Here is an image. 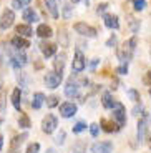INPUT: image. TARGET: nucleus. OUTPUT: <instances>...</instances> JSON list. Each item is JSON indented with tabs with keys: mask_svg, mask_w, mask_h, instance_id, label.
<instances>
[{
	"mask_svg": "<svg viewBox=\"0 0 151 153\" xmlns=\"http://www.w3.org/2000/svg\"><path fill=\"white\" fill-rule=\"evenodd\" d=\"M136 43H138V38H136V35H133L130 40H126V42L123 43V47H120V48L116 50L118 60H120L121 63H128L133 58L135 50H136Z\"/></svg>",
	"mask_w": 151,
	"mask_h": 153,
	"instance_id": "f257e3e1",
	"label": "nucleus"
},
{
	"mask_svg": "<svg viewBox=\"0 0 151 153\" xmlns=\"http://www.w3.org/2000/svg\"><path fill=\"white\" fill-rule=\"evenodd\" d=\"M150 123H151V113L150 111H143V115H141L140 120H138V128H136V140H138V143L144 142Z\"/></svg>",
	"mask_w": 151,
	"mask_h": 153,
	"instance_id": "f03ea898",
	"label": "nucleus"
},
{
	"mask_svg": "<svg viewBox=\"0 0 151 153\" xmlns=\"http://www.w3.org/2000/svg\"><path fill=\"white\" fill-rule=\"evenodd\" d=\"M8 57H10V63L13 68L20 70L22 67H25L28 63V57L23 53L22 50H17V48H12L8 50Z\"/></svg>",
	"mask_w": 151,
	"mask_h": 153,
	"instance_id": "7ed1b4c3",
	"label": "nucleus"
},
{
	"mask_svg": "<svg viewBox=\"0 0 151 153\" xmlns=\"http://www.w3.org/2000/svg\"><path fill=\"white\" fill-rule=\"evenodd\" d=\"M73 30H75L78 35H81V37H88V38H95L96 35H98L96 28L91 27V25H88L87 22H76L75 25H73Z\"/></svg>",
	"mask_w": 151,
	"mask_h": 153,
	"instance_id": "20e7f679",
	"label": "nucleus"
},
{
	"mask_svg": "<svg viewBox=\"0 0 151 153\" xmlns=\"http://www.w3.org/2000/svg\"><path fill=\"white\" fill-rule=\"evenodd\" d=\"M111 110H113V118H115V122H116V126L118 128H123V126L126 125V108H125V105L116 102Z\"/></svg>",
	"mask_w": 151,
	"mask_h": 153,
	"instance_id": "39448f33",
	"label": "nucleus"
},
{
	"mask_svg": "<svg viewBox=\"0 0 151 153\" xmlns=\"http://www.w3.org/2000/svg\"><path fill=\"white\" fill-rule=\"evenodd\" d=\"M61 80H63V73H57V72H47L45 76H43V83H45L47 88H55L60 87Z\"/></svg>",
	"mask_w": 151,
	"mask_h": 153,
	"instance_id": "423d86ee",
	"label": "nucleus"
},
{
	"mask_svg": "<svg viewBox=\"0 0 151 153\" xmlns=\"http://www.w3.org/2000/svg\"><path fill=\"white\" fill-rule=\"evenodd\" d=\"M57 126H58V118L55 117V115L47 113L45 117H43V120H42V131L43 133L52 135L53 131L57 130Z\"/></svg>",
	"mask_w": 151,
	"mask_h": 153,
	"instance_id": "0eeeda50",
	"label": "nucleus"
},
{
	"mask_svg": "<svg viewBox=\"0 0 151 153\" xmlns=\"http://www.w3.org/2000/svg\"><path fill=\"white\" fill-rule=\"evenodd\" d=\"M80 83L75 80V78H68V82H67V85H65V88H63V92H65V97L67 98H78L80 97Z\"/></svg>",
	"mask_w": 151,
	"mask_h": 153,
	"instance_id": "6e6552de",
	"label": "nucleus"
},
{
	"mask_svg": "<svg viewBox=\"0 0 151 153\" xmlns=\"http://www.w3.org/2000/svg\"><path fill=\"white\" fill-rule=\"evenodd\" d=\"M87 68V60H85V55L81 50L76 48L75 50V57H73V63H72V70L75 73H81Z\"/></svg>",
	"mask_w": 151,
	"mask_h": 153,
	"instance_id": "1a4fd4ad",
	"label": "nucleus"
},
{
	"mask_svg": "<svg viewBox=\"0 0 151 153\" xmlns=\"http://www.w3.org/2000/svg\"><path fill=\"white\" fill-rule=\"evenodd\" d=\"M13 22H15V13H13V10L12 8H5L4 13L0 15V28L2 30H8L13 25Z\"/></svg>",
	"mask_w": 151,
	"mask_h": 153,
	"instance_id": "9d476101",
	"label": "nucleus"
},
{
	"mask_svg": "<svg viewBox=\"0 0 151 153\" xmlns=\"http://www.w3.org/2000/svg\"><path fill=\"white\" fill-rule=\"evenodd\" d=\"M58 107H60V115L63 118H72V117L76 115V111H78V107L73 102H63Z\"/></svg>",
	"mask_w": 151,
	"mask_h": 153,
	"instance_id": "9b49d317",
	"label": "nucleus"
},
{
	"mask_svg": "<svg viewBox=\"0 0 151 153\" xmlns=\"http://www.w3.org/2000/svg\"><path fill=\"white\" fill-rule=\"evenodd\" d=\"M91 153H113L111 142H96L91 145Z\"/></svg>",
	"mask_w": 151,
	"mask_h": 153,
	"instance_id": "f8f14e48",
	"label": "nucleus"
},
{
	"mask_svg": "<svg viewBox=\"0 0 151 153\" xmlns=\"http://www.w3.org/2000/svg\"><path fill=\"white\" fill-rule=\"evenodd\" d=\"M27 138H28V133H22V135H17V137H13V140H12L10 143V153H19L20 152V146L23 145V142H25Z\"/></svg>",
	"mask_w": 151,
	"mask_h": 153,
	"instance_id": "ddd939ff",
	"label": "nucleus"
},
{
	"mask_svg": "<svg viewBox=\"0 0 151 153\" xmlns=\"http://www.w3.org/2000/svg\"><path fill=\"white\" fill-rule=\"evenodd\" d=\"M65 63H67V53H65V52L55 53V62H53V67H55V70H53V72H57V73H63Z\"/></svg>",
	"mask_w": 151,
	"mask_h": 153,
	"instance_id": "4468645a",
	"label": "nucleus"
},
{
	"mask_svg": "<svg viewBox=\"0 0 151 153\" xmlns=\"http://www.w3.org/2000/svg\"><path fill=\"white\" fill-rule=\"evenodd\" d=\"M103 22H105V27L110 30H118L120 28V20L116 15H111V13H105L103 15Z\"/></svg>",
	"mask_w": 151,
	"mask_h": 153,
	"instance_id": "2eb2a0df",
	"label": "nucleus"
},
{
	"mask_svg": "<svg viewBox=\"0 0 151 153\" xmlns=\"http://www.w3.org/2000/svg\"><path fill=\"white\" fill-rule=\"evenodd\" d=\"M12 105L17 111H22V90H20V87L13 88V92H12Z\"/></svg>",
	"mask_w": 151,
	"mask_h": 153,
	"instance_id": "dca6fc26",
	"label": "nucleus"
},
{
	"mask_svg": "<svg viewBox=\"0 0 151 153\" xmlns=\"http://www.w3.org/2000/svg\"><path fill=\"white\" fill-rule=\"evenodd\" d=\"M10 43H12V47L17 48V50H25V48L30 47V42H28L27 38H23V37H19V35H15V37L12 38Z\"/></svg>",
	"mask_w": 151,
	"mask_h": 153,
	"instance_id": "f3484780",
	"label": "nucleus"
},
{
	"mask_svg": "<svg viewBox=\"0 0 151 153\" xmlns=\"http://www.w3.org/2000/svg\"><path fill=\"white\" fill-rule=\"evenodd\" d=\"M40 50H42V53L45 58H50L53 55L57 53V45L55 43H48V42H43L40 43Z\"/></svg>",
	"mask_w": 151,
	"mask_h": 153,
	"instance_id": "a211bd4d",
	"label": "nucleus"
},
{
	"mask_svg": "<svg viewBox=\"0 0 151 153\" xmlns=\"http://www.w3.org/2000/svg\"><path fill=\"white\" fill-rule=\"evenodd\" d=\"M23 20H25L28 25L30 23H35V22H38V13L35 12V8H32V7H27V8H23Z\"/></svg>",
	"mask_w": 151,
	"mask_h": 153,
	"instance_id": "6ab92c4d",
	"label": "nucleus"
},
{
	"mask_svg": "<svg viewBox=\"0 0 151 153\" xmlns=\"http://www.w3.org/2000/svg\"><path fill=\"white\" fill-rule=\"evenodd\" d=\"M35 33L38 35L40 38H50L53 35V30L50 25H47V23H40L37 27V30H35Z\"/></svg>",
	"mask_w": 151,
	"mask_h": 153,
	"instance_id": "aec40b11",
	"label": "nucleus"
},
{
	"mask_svg": "<svg viewBox=\"0 0 151 153\" xmlns=\"http://www.w3.org/2000/svg\"><path fill=\"white\" fill-rule=\"evenodd\" d=\"M45 8L48 10V13L53 19H58L60 17V12H58V2L57 0H45Z\"/></svg>",
	"mask_w": 151,
	"mask_h": 153,
	"instance_id": "412c9836",
	"label": "nucleus"
},
{
	"mask_svg": "<svg viewBox=\"0 0 151 153\" xmlns=\"http://www.w3.org/2000/svg\"><path fill=\"white\" fill-rule=\"evenodd\" d=\"M15 32H17V35H19V37H23V38H28V37H32V35H33V30H32V27L28 25V23L17 25Z\"/></svg>",
	"mask_w": 151,
	"mask_h": 153,
	"instance_id": "4be33fe9",
	"label": "nucleus"
},
{
	"mask_svg": "<svg viewBox=\"0 0 151 153\" xmlns=\"http://www.w3.org/2000/svg\"><path fill=\"white\" fill-rule=\"evenodd\" d=\"M45 98H47V97L43 95L42 92H35L33 93V98H32V107H33V110H40L42 105L45 103Z\"/></svg>",
	"mask_w": 151,
	"mask_h": 153,
	"instance_id": "5701e85b",
	"label": "nucleus"
},
{
	"mask_svg": "<svg viewBox=\"0 0 151 153\" xmlns=\"http://www.w3.org/2000/svg\"><path fill=\"white\" fill-rule=\"evenodd\" d=\"M115 103H116V102L113 100V95L110 92H103V95H101V105L103 107H105L106 110H111V108L115 107Z\"/></svg>",
	"mask_w": 151,
	"mask_h": 153,
	"instance_id": "b1692460",
	"label": "nucleus"
},
{
	"mask_svg": "<svg viewBox=\"0 0 151 153\" xmlns=\"http://www.w3.org/2000/svg\"><path fill=\"white\" fill-rule=\"evenodd\" d=\"M87 148H88V145L85 140H76L72 146V152L73 153H87Z\"/></svg>",
	"mask_w": 151,
	"mask_h": 153,
	"instance_id": "393cba45",
	"label": "nucleus"
},
{
	"mask_svg": "<svg viewBox=\"0 0 151 153\" xmlns=\"http://www.w3.org/2000/svg\"><path fill=\"white\" fill-rule=\"evenodd\" d=\"M100 126H103V130L108 131V133H113V131H118V130H120V128H118L115 123H111L110 120H106V118H101V122H100Z\"/></svg>",
	"mask_w": 151,
	"mask_h": 153,
	"instance_id": "a878e982",
	"label": "nucleus"
},
{
	"mask_svg": "<svg viewBox=\"0 0 151 153\" xmlns=\"http://www.w3.org/2000/svg\"><path fill=\"white\" fill-rule=\"evenodd\" d=\"M19 125H20V128H23V130H28L32 126V123H30V118L27 117L23 111H20V118H19Z\"/></svg>",
	"mask_w": 151,
	"mask_h": 153,
	"instance_id": "bb28decb",
	"label": "nucleus"
},
{
	"mask_svg": "<svg viewBox=\"0 0 151 153\" xmlns=\"http://www.w3.org/2000/svg\"><path fill=\"white\" fill-rule=\"evenodd\" d=\"M58 42H60L61 47H68L70 45V40H68V33L65 28H60L58 30Z\"/></svg>",
	"mask_w": 151,
	"mask_h": 153,
	"instance_id": "cd10ccee",
	"label": "nucleus"
},
{
	"mask_svg": "<svg viewBox=\"0 0 151 153\" xmlns=\"http://www.w3.org/2000/svg\"><path fill=\"white\" fill-rule=\"evenodd\" d=\"M126 95H128V98L133 100L135 103H140L141 95H140V92H138V90H135V88H128V90H126Z\"/></svg>",
	"mask_w": 151,
	"mask_h": 153,
	"instance_id": "c85d7f7f",
	"label": "nucleus"
},
{
	"mask_svg": "<svg viewBox=\"0 0 151 153\" xmlns=\"http://www.w3.org/2000/svg\"><path fill=\"white\" fill-rule=\"evenodd\" d=\"M45 103H47V107H48V108H55V107L60 105V98H58L57 95H50V97H47V98H45Z\"/></svg>",
	"mask_w": 151,
	"mask_h": 153,
	"instance_id": "c756f323",
	"label": "nucleus"
},
{
	"mask_svg": "<svg viewBox=\"0 0 151 153\" xmlns=\"http://www.w3.org/2000/svg\"><path fill=\"white\" fill-rule=\"evenodd\" d=\"M32 4V0H12V7L15 10H20V8H27Z\"/></svg>",
	"mask_w": 151,
	"mask_h": 153,
	"instance_id": "7c9ffc66",
	"label": "nucleus"
},
{
	"mask_svg": "<svg viewBox=\"0 0 151 153\" xmlns=\"http://www.w3.org/2000/svg\"><path fill=\"white\" fill-rule=\"evenodd\" d=\"M72 15H73V7H72V4H65V5H63V19H65V20H70V19H72Z\"/></svg>",
	"mask_w": 151,
	"mask_h": 153,
	"instance_id": "2f4dec72",
	"label": "nucleus"
},
{
	"mask_svg": "<svg viewBox=\"0 0 151 153\" xmlns=\"http://www.w3.org/2000/svg\"><path fill=\"white\" fill-rule=\"evenodd\" d=\"M133 8L136 12H143L146 8V0H133Z\"/></svg>",
	"mask_w": 151,
	"mask_h": 153,
	"instance_id": "473e14b6",
	"label": "nucleus"
},
{
	"mask_svg": "<svg viewBox=\"0 0 151 153\" xmlns=\"http://www.w3.org/2000/svg\"><path fill=\"white\" fill-rule=\"evenodd\" d=\"M88 126H87V123L85 122H78V123H75V125H73V133H81V131H85L87 130Z\"/></svg>",
	"mask_w": 151,
	"mask_h": 153,
	"instance_id": "72a5a7b5",
	"label": "nucleus"
},
{
	"mask_svg": "<svg viewBox=\"0 0 151 153\" xmlns=\"http://www.w3.org/2000/svg\"><path fill=\"white\" fill-rule=\"evenodd\" d=\"M130 30L133 32V33H136V32L140 30V20L133 19V17H130Z\"/></svg>",
	"mask_w": 151,
	"mask_h": 153,
	"instance_id": "f704fd0d",
	"label": "nucleus"
},
{
	"mask_svg": "<svg viewBox=\"0 0 151 153\" xmlns=\"http://www.w3.org/2000/svg\"><path fill=\"white\" fill-rule=\"evenodd\" d=\"M40 152V143H30V145L27 146V152L25 153H38Z\"/></svg>",
	"mask_w": 151,
	"mask_h": 153,
	"instance_id": "c9c22d12",
	"label": "nucleus"
},
{
	"mask_svg": "<svg viewBox=\"0 0 151 153\" xmlns=\"http://www.w3.org/2000/svg\"><path fill=\"white\" fill-rule=\"evenodd\" d=\"M88 128H90V135H91L93 138L98 137V133H100V125H98V123H91Z\"/></svg>",
	"mask_w": 151,
	"mask_h": 153,
	"instance_id": "e433bc0d",
	"label": "nucleus"
},
{
	"mask_svg": "<svg viewBox=\"0 0 151 153\" xmlns=\"http://www.w3.org/2000/svg\"><path fill=\"white\" fill-rule=\"evenodd\" d=\"M131 113L135 115V117H141V115H143V105H141V102H140V103H136L135 107H133Z\"/></svg>",
	"mask_w": 151,
	"mask_h": 153,
	"instance_id": "4c0bfd02",
	"label": "nucleus"
},
{
	"mask_svg": "<svg viewBox=\"0 0 151 153\" xmlns=\"http://www.w3.org/2000/svg\"><path fill=\"white\" fill-rule=\"evenodd\" d=\"M116 43H118V37H116V35H111V37L106 40L105 45L108 47V48H113V47H116Z\"/></svg>",
	"mask_w": 151,
	"mask_h": 153,
	"instance_id": "58836bf2",
	"label": "nucleus"
},
{
	"mask_svg": "<svg viewBox=\"0 0 151 153\" xmlns=\"http://www.w3.org/2000/svg\"><path fill=\"white\" fill-rule=\"evenodd\" d=\"M116 73L118 75H128V63H121L116 67Z\"/></svg>",
	"mask_w": 151,
	"mask_h": 153,
	"instance_id": "ea45409f",
	"label": "nucleus"
},
{
	"mask_svg": "<svg viewBox=\"0 0 151 153\" xmlns=\"http://www.w3.org/2000/svg\"><path fill=\"white\" fill-rule=\"evenodd\" d=\"M65 137H67V133H65V131L61 130L60 133H58L57 137H55V143H57V145H63V143H65Z\"/></svg>",
	"mask_w": 151,
	"mask_h": 153,
	"instance_id": "a19ab883",
	"label": "nucleus"
},
{
	"mask_svg": "<svg viewBox=\"0 0 151 153\" xmlns=\"http://www.w3.org/2000/svg\"><path fill=\"white\" fill-rule=\"evenodd\" d=\"M106 10H108V4H100L96 7V13H100V15H105Z\"/></svg>",
	"mask_w": 151,
	"mask_h": 153,
	"instance_id": "79ce46f5",
	"label": "nucleus"
},
{
	"mask_svg": "<svg viewBox=\"0 0 151 153\" xmlns=\"http://www.w3.org/2000/svg\"><path fill=\"white\" fill-rule=\"evenodd\" d=\"M98 63H100V58H93V60L90 62V70H91V72H95V70H96Z\"/></svg>",
	"mask_w": 151,
	"mask_h": 153,
	"instance_id": "37998d69",
	"label": "nucleus"
},
{
	"mask_svg": "<svg viewBox=\"0 0 151 153\" xmlns=\"http://www.w3.org/2000/svg\"><path fill=\"white\" fill-rule=\"evenodd\" d=\"M4 120V105H0V123Z\"/></svg>",
	"mask_w": 151,
	"mask_h": 153,
	"instance_id": "c03bdc74",
	"label": "nucleus"
},
{
	"mask_svg": "<svg viewBox=\"0 0 151 153\" xmlns=\"http://www.w3.org/2000/svg\"><path fill=\"white\" fill-rule=\"evenodd\" d=\"M2 148H4V135L0 133V152H2Z\"/></svg>",
	"mask_w": 151,
	"mask_h": 153,
	"instance_id": "a18cd8bd",
	"label": "nucleus"
},
{
	"mask_svg": "<svg viewBox=\"0 0 151 153\" xmlns=\"http://www.w3.org/2000/svg\"><path fill=\"white\" fill-rule=\"evenodd\" d=\"M148 80H150V85H151V68L148 70Z\"/></svg>",
	"mask_w": 151,
	"mask_h": 153,
	"instance_id": "49530a36",
	"label": "nucleus"
},
{
	"mask_svg": "<svg viewBox=\"0 0 151 153\" xmlns=\"http://www.w3.org/2000/svg\"><path fill=\"white\" fill-rule=\"evenodd\" d=\"M47 153H57V152H55L53 148H48V150H47Z\"/></svg>",
	"mask_w": 151,
	"mask_h": 153,
	"instance_id": "de8ad7c7",
	"label": "nucleus"
},
{
	"mask_svg": "<svg viewBox=\"0 0 151 153\" xmlns=\"http://www.w3.org/2000/svg\"><path fill=\"white\" fill-rule=\"evenodd\" d=\"M76 2H78V0H72V4H76Z\"/></svg>",
	"mask_w": 151,
	"mask_h": 153,
	"instance_id": "09e8293b",
	"label": "nucleus"
},
{
	"mask_svg": "<svg viewBox=\"0 0 151 153\" xmlns=\"http://www.w3.org/2000/svg\"><path fill=\"white\" fill-rule=\"evenodd\" d=\"M150 145H151V133H150Z\"/></svg>",
	"mask_w": 151,
	"mask_h": 153,
	"instance_id": "8fccbe9b",
	"label": "nucleus"
},
{
	"mask_svg": "<svg viewBox=\"0 0 151 153\" xmlns=\"http://www.w3.org/2000/svg\"><path fill=\"white\" fill-rule=\"evenodd\" d=\"M150 97H151V85H150Z\"/></svg>",
	"mask_w": 151,
	"mask_h": 153,
	"instance_id": "3c124183",
	"label": "nucleus"
},
{
	"mask_svg": "<svg viewBox=\"0 0 151 153\" xmlns=\"http://www.w3.org/2000/svg\"><path fill=\"white\" fill-rule=\"evenodd\" d=\"M150 57H151V47H150Z\"/></svg>",
	"mask_w": 151,
	"mask_h": 153,
	"instance_id": "603ef678",
	"label": "nucleus"
},
{
	"mask_svg": "<svg viewBox=\"0 0 151 153\" xmlns=\"http://www.w3.org/2000/svg\"><path fill=\"white\" fill-rule=\"evenodd\" d=\"M0 88H2V80H0Z\"/></svg>",
	"mask_w": 151,
	"mask_h": 153,
	"instance_id": "864d4df0",
	"label": "nucleus"
}]
</instances>
